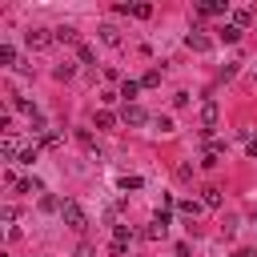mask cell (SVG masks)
<instances>
[{"instance_id":"cell-1","label":"cell","mask_w":257,"mask_h":257,"mask_svg":"<svg viewBox=\"0 0 257 257\" xmlns=\"http://www.w3.org/2000/svg\"><path fill=\"white\" fill-rule=\"evenodd\" d=\"M60 221L68 225V229H88V213H84V205L80 201H64V209H60Z\"/></svg>"},{"instance_id":"cell-2","label":"cell","mask_w":257,"mask_h":257,"mask_svg":"<svg viewBox=\"0 0 257 257\" xmlns=\"http://www.w3.org/2000/svg\"><path fill=\"white\" fill-rule=\"evenodd\" d=\"M120 120H124V124H133V128H141V124H149V112H145L141 104H124Z\"/></svg>"},{"instance_id":"cell-3","label":"cell","mask_w":257,"mask_h":257,"mask_svg":"<svg viewBox=\"0 0 257 257\" xmlns=\"http://www.w3.org/2000/svg\"><path fill=\"white\" fill-rule=\"evenodd\" d=\"M20 153H24L20 141H16L12 133H4V141H0V157H4V161H20Z\"/></svg>"},{"instance_id":"cell-4","label":"cell","mask_w":257,"mask_h":257,"mask_svg":"<svg viewBox=\"0 0 257 257\" xmlns=\"http://www.w3.org/2000/svg\"><path fill=\"white\" fill-rule=\"evenodd\" d=\"M24 40H28V48H44L52 36H48V28H28V32H24Z\"/></svg>"},{"instance_id":"cell-5","label":"cell","mask_w":257,"mask_h":257,"mask_svg":"<svg viewBox=\"0 0 257 257\" xmlns=\"http://www.w3.org/2000/svg\"><path fill=\"white\" fill-rule=\"evenodd\" d=\"M52 40H60V44H76V40H80V32H76L72 24H60V28L52 32Z\"/></svg>"},{"instance_id":"cell-6","label":"cell","mask_w":257,"mask_h":257,"mask_svg":"<svg viewBox=\"0 0 257 257\" xmlns=\"http://www.w3.org/2000/svg\"><path fill=\"white\" fill-rule=\"evenodd\" d=\"M217 112H221V108H217V100H205V108H201V120H205V133H209V128L217 124Z\"/></svg>"},{"instance_id":"cell-7","label":"cell","mask_w":257,"mask_h":257,"mask_svg":"<svg viewBox=\"0 0 257 257\" xmlns=\"http://www.w3.org/2000/svg\"><path fill=\"white\" fill-rule=\"evenodd\" d=\"M201 201H205L209 209H221V189H217V185H205V189H201Z\"/></svg>"},{"instance_id":"cell-8","label":"cell","mask_w":257,"mask_h":257,"mask_svg":"<svg viewBox=\"0 0 257 257\" xmlns=\"http://www.w3.org/2000/svg\"><path fill=\"white\" fill-rule=\"evenodd\" d=\"M137 92H141V80H120V96H124V104H133Z\"/></svg>"},{"instance_id":"cell-9","label":"cell","mask_w":257,"mask_h":257,"mask_svg":"<svg viewBox=\"0 0 257 257\" xmlns=\"http://www.w3.org/2000/svg\"><path fill=\"white\" fill-rule=\"evenodd\" d=\"M100 40L104 44H120V28L116 24H100Z\"/></svg>"},{"instance_id":"cell-10","label":"cell","mask_w":257,"mask_h":257,"mask_svg":"<svg viewBox=\"0 0 257 257\" xmlns=\"http://www.w3.org/2000/svg\"><path fill=\"white\" fill-rule=\"evenodd\" d=\"M189 48H197V52H209V48H213V40H209V36H201V32H189Z\"/></svg>"},{"instance_id":"cell-11","label":"cell","mask_w":257,"mask_h":257,"mask_svg":"<svg viewBox=\"0 0 257 257\" xmlns=\"http://www.w3.org/2000/svg\"><path fill=\"white\" fill-rule=\"evenodd\" d=\"M153 128H157V133H165V137H169V133H177L173 116H153Z\"/></svg>"},{"instance_id":"cell-12","label":"cell","mask_w":257,"mask_h":257,"mask_svg":"<svg viewBox=\"0 0 257 257\" xmlns=\"http://www.w3.org/2000/svg\"><path fill=\"white\" fill-rule=\"evenodd\" d=\"M40 209H44V213H60V209H64V201H56L52 193H44V197H40Z\"/></svg>"},{"instance_id":"cell-13","label":"cell","mask_w":257,"mask_h":257,"mask_svg":"<svg viewBox=\"0 0 257 257\" xmlns=\"http://www.w3.org/2000/svg\"><path fill=\"white\" fill-rule=\"evenodd\" d=\"M197 12H201V16H221V12H229V4H201Z\"/></svg>"},{"instance_id":"cell-14","label":"cell","mask_w":257,"mask_h":257,"mask_svg":"<svg viewBox=\"0 0 257 257\" xmlns=\"http://www.w3.org/2000/svg\"><path fill=\"white\" fill-rule=\"evenodd\" d=\"M221 40L237 44V40H241V28H237V24H225V28H221Z\"/></svg>"},{"instance_id":"cell-15","label":"cell","mask_w":257,"mask_h":257,"mask_svg":"<svg viewBox=\"0 0 257 257\" xmlns=\"http://www.w3.org/2000/svg\"><path fill=\"white\" fill-rule=\"evenodd\" d=\"M0 64H20V60H16V48H12V44H0Z\"/></svg>"},{"instance_id":"cell-16","label":"cell","mask_w":257,"mask_h":257,"mask_svg":"<svg viewBox=\"0 0 257 257\" xmlns=\"http://www.w3.org/2000/svg\"><path fill=\"white\" fill-rule=\"evenodd\" d=\"M76 56H80V64H92V60H96L92 44H76Z\"/></svg>"},{"instance_id":"cell-17","label":"cell","mask_w":257,"mask_h":257,"mask_svg":"<svg viewBox=\"0 0 257 257\" xmlns=\"http://www.w3.org/2000/svg\"><path fill=\"white\" fill-rule=\"evenodd\" d=\"M157 84H161V72H157V68H149V72L141 76V88H157Z\"/></svg>"},{"instance_id":"cell-18","label":"cell","mask_w":257,"mask_h":257,"mask_svg":"<svg viewBox=\"0 0 257 257\" xmlns=\"http://www.w3.org/2000/svg\"><path fill=\"white\" fill-rule=\"evenodd\" d=\"M92 124H96V128H112V124H116V116H112V112H96V116H92Z\"/></svg>"},{"instance_id":"cell-19","label":"cell","mask_w":257,"mask_h":257,"mask_svg":"<svg viewBox=\"0 0 257 257\" xmlns=\"http://www.w3.org/2000/svg\"><path fill=\"white\" fill-rule=\"evenodd\" d=\"M112 241L128 245V241H133V229H128V225H116V229H112Z\"/></svg>"},{"instance_id":"cell-20","label":"cell","mask_w":257,"mask_h":257,"mask_svg":"<svg viewBox=\"0 0 257 257\" xmlns=\"http://www.w3.org/2000/svg\"><path fill=\"white\" fill-rule=\"evenodd\" d=\"M36 157H40V149H36V145H28V149L20 153V165H36Z\"/></svg>"},{"instance_id":"cell-21","label":"cell","mask_w":257,"mask_h":257,"mask_svg":"<svg viewBox=\"0 0 257 257\" xmlns=\"http://www.w3.org/2000/svg\"><path fill=\"white\" fill-rule=\"evenodd\" d=\"M233 20H237V28H245V24L253 20V12H249V8H237V12H233Z\"/></svg>"},{"instance_id":"cell-22","label":"cell","mask_w":257,"mask_h":257,"mask_svg":"<svg viewBox=\"0 0 257 257\" xmlns=\"http://www.w3.org/2000/svg\"><path fill=\"white\" fill-rule=\"evenodd\" d=\"M72 72H76V64H60L52 76H56V80H72Z\"/></svg>"},{"instance_id":"cell-23","label":"cell","mask_w":257,"mask_h":257,"mask_svg":"<svg viewBox=\"0 0 257 257\" xmlns=\"http://www.w3.org/2000/svg\"><path fill=\"white\" fill-rule=\"evenodd\" d=\"M233 76H237V64H233V60H229V64H221V72H217V80H233Z\"/></svg>"},{"instance_id":"cell-24","label":"cell","mask_w":257,"mask_h":257,"mask_svg":"<svg viewBox=\"0 0 257 257\" xmlns=\"http://www.w3.org/2000/svg\"><path fill=\"white\" fill-rule=\"evenodd\" d=\"M181 213H185V217H189V221H193V217H197V213H201V205H197V201H181Z\"/></svg>"},{"instance_id":"cell-25","label":"cell","mask_w":257,"mask_h":257,"mask_svg":"<svg viewBox=\"0 0 257 257\" xmlns=\"http://www.w3.org/2000/svg\"><path fill=\"white\" fill-rule=\"evenodd\" d=\"M116 185H120V189H141V185H145V181H141V177H120V181H116Z\"/></svg>"},{"instance_id":"cell-26","label":"cell","mask_w":257,"mask_h":257,"mask_svg":"<svg viewBox=\"0 0 257 257\" xmlns=\"http://www.w3.org/2000/svg\"><path fill=\"white\" fill-rule=\"evenodd\" d=\"M193 177V165H177V181H189Z\"/></svg>"},{"instance_id":"cell-27","label":"cell","mask_w":257,"mask_h":257,"mask_svg":"<svg viewBox=\"0 0 257 257\" xmlns=\"http://www.w3.org/2000/svg\"><path fill=\"white\" fill-rule=\"evenodd\" d=\"M124 253H128V249H124L120 241H112V245H108V257H124Z\"/></svg>"},{"instance_id":"cell-28","label":"cell","mask_w":257,"mask_h":257,"mask_svg":"<svg viewBox=\"0 0 257 257\" xmlns=\"http://www.w3.org/2000/svg\"><path fill=\"white\" fill-rule=\"evenodd\" d=\"M245 149H249V157H257V137H249V141H245Z\"/></svg>"},{"instance_id":"cell-29","label":"cell","mask_w":257,"mask_h":257,"mask_svg":"<svg viewBox=\"0 0 257 257\" xmlns=\"http://www.w3.org/2000/svg\"><path fill=\"white\" fill-rule=\"evenodd\" d=\"M76 257H92V245H76Z\"/></svg>"},{"instance_id":"cell-30","label":"cell","mask_w":257,"mask_h":257,"mask_svg":"<svg viewBox=\"0 0 257 257\" xmlns=\"http://www.w3.org/2000/svg\"><path fill=\"white\" fill-rule=\"evenodd\" d=\"M233 257H253V253H249V249H237V253H233Z\"/></svg>"},{"instance_id":"cell-31","label":"cell","mask_w":257,"mask_h":257,"mask_svg":"<svg viewBox=\"0 0 257 257\" xmlns=\"http://www.w3.org/2000/svg\"><path fill=\"white\" fill-rule=\"evenodd\" d=\"M249 84H257V64H253V72H249Z\"/></svg>"}]
</instances>
